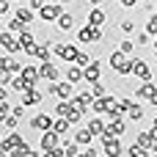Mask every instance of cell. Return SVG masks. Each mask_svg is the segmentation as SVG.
<instances>
[{
  "mask_svg": "<svg viewBox=\"0 0 157 157\" xmlns=\"http://www.w3.org/2000/svg\"><path fill=\"white\" fill-rule=\"evenodd\" d=\"M41 155H52L55 149H58V132L55 130H47L44 135H41Z\"/></svg>",
  "mask_w": 157,
  "mask_h": 157,
  "instance_id": "1",
  "label": "cell"
},
{
  "mask_svg": "<svg viewBox=\"0 0 157 157\" xmlns=\"http://www.w3.org/2000/svg\"><path fill=\"white\" fill-rule=\"evenodd\" d=\"M0 44H3V50H6V52H11V55L22 50V44H19V36H14L11 30H3V39H0Z\"/></svg>",
  "mask_w": 157,
  "mask_h": 157,
  "instance_id": "2",
  "label": "cell"
},
{
  "mask_svg": "<svg viewBox=\"0 0 157 157\" xmlns=\"http://www.w3.org/2000/svg\"><path fill=\"white\" fill-rule=\"evenodd\" d=\"M61 6H63V3H50V6L44 3V8H41V19H44V22H55V19L63 14Z\"/></svg>",
  "mask_w": 157,
  "mask_h": 157,
  "instance_id": "3",
  "label": "cell"
},
{
  "mask_svg": "<svg viewBox=\"0 0 157 157\" xmlns=\"http://www.w3.org/2000/svg\"><path fill=\"white\" fill-rule=\"evenodd\" d=\"M55 55H58V58H63V61H75V58H77V47L58 41V44H55Z\"/></svg>",
  "mask_w": 157,
  "mask_h": 157,
  "instance_id": "4",
  "label": "cell"
},
{
  "mask_svg": "<svg viewBox=\"0 0 157 157\" xmlns=\"http://www.w3.org/2000/svg\"><path fill=\"white\" fill-rule=\"evenodd\" d=\"M52 116H47V113H39V116H33L30 119V130H52Z\"/></svg>",
  "mask_w": 157,
  "mask_h": 157,
  "instance_id": "5",
  "label": "cell"
},
{
  "mask_svg": "<svg viewBox=\"0 0 157 157\" xmlns=\"http://www.w3.org/2000/svg\"><path fill=\"white\" fill-rule=\"evenodd\" d=\"M39 75H41L44 80H50V83H55L61 72H58V66H52L50 61H41V66H39Z\"/></svg>",
  "mask_w": 157,
  "mask_h": 157,
  "instance_id": "6",
  "label": "cell"
},
{
  "mask_svg": "<svg viewBox=\"0 0 157 157\" xmlns=\"http://www.w3.org/2000/svg\"><path fill=\"white\" fill-rule=\"evenodd\" d=\"M83 77H86L88 83H97V80L102 77V72H99V63H97V61H91L88 66H83Z\"/></svg>",
  "mask_w": 157,
  "mask_h": 157,
  "instance_id": "7",
  "label": "cell"
},
{
  "mask_svg": "<svg viewBox=\"0 0 157 157\" xmlns=\"http://www.w3.org/2000/svg\"><path fill=\"white\" fill-rule=\"evenodd\" d=\"M132 75L141 77V80H152V69H149L144 61H138V58H135V63H132Z\"/></svg>",
  "mask_w": 157,
  "mask_h": 157,
  "instance_id": "8",
  "label": "cell"
},
{
  "mask_svg": "<svg viewBox=\"0 0 157 157\" xmlns=\"http://www.w3.org/2000/svg\"><path fill=\"white\" fill-rule=\"evenodd\" d=\"M41 102V91H36V86L33 88H28V91H22V105L28 108V105H39Z\"/></svg>",
  "mask_w": 157,
  "mask_h": 157,
  "instance_id": "9",
  "label": "cell"
},
{
  "mask_svg": "<svg viewBox=\"0 0 157 157\" xmlns=\"http://www.w3.org/2000/svg\"><path fill=\"white\" fill-rule=\"evenodd\" d=\"M105 19H108V17H105V11H102V8H91V11H88V25L102 28V25H105Z\"/></svg>",
  "mask_w": 157,
  "mask_h": 157,
  "instance_id": "10",
  "label": "cell"
},
{
  "mask_svg": "<svg viewBox=\"0 0 157 157\" xmlns=\"http://www.w3.org/2000/svg\"><path fill=\"white\" fill-rule=\"evenodd\" d=\"M3 69L11 72V75H19V72H22V63H19L14 55H8V58H3Z\"/></svg>",
  "mask_w": 157,
  "mask_h": 157,
  "instance_id": "11",
  "label": "cell"
},
{
  "mask_svg": "<svg viewBox=\"0 0 157 157\" xmlns=\"http://www.w3.org/2000/svg\"><path fill=\"white\" fill-rule=\"evenodd\" d=\"M19 75H22L25 80H30V83H39V77H41V75H39V69H36V66H30V63H25Z\"/></svg>",
  "mask_w": 157,
  "mask_h": 157,
  "instance_id": "12",
  "label": "cell"
},
{
  "mask_svg": "<svg viewBox=\"0 0 157 157\" xmlns=\"http://www.w3.org/2000/svg\"><path fill=\"white\" fill-rule=\"evenodd\" d=\"M66 80H69V83H80V80H83V66H77V63L72 66V63H69V69H66Z\"/></svg>",
  "mask_w": 157,
  "mask_h": 157,
  "instance_id": "13",
  "label": "cell"
},
{
  "mask_svg": "<svg viewBox=\"0 0 157 157\" xmlns=\"http://www.w3.org/2000/svg\"><path fill=\"white\" fill-rule=\"evenodd\" d=\"M55 22H58V30H72L75 28V17L72 14H61Z\"/></svg>",
  "mask_w": 157,
  "mask_h": 157,
  "instance_id": "14",
  "label": "cell"
},
{
  "mask_svg": "<svg viewBox=\"0 0 157 157\" xmlns=\"http://www.w3.org/2000/svg\"><path fill=\"white\" fill-rule=\"evenodd\" d=\"M55 97L69 99V97H72V83H69V80H66V83H55Z\"/></svg>",
  "mask_w": 157,
  "mask_h": 157,
  "instance_id": "15",
  "label": "cell"
},
{
  "mask_svg": "<svg viewBox=\"0 0 157 157\" xmlns=\"http://www.w3.org/2000/svg\"><path fill=\"white\" fill-rule=\"evenodd\" d=\"M22 25H30L33 22V8H17V14H14Z\"/></svg>",
  "mask_w": 157,
  "mask_h": 157,
  "instance_id": "16",
  "label": "cell"
},
{
  "mask_svg": "<svg viewBox=\"0 0 157 157\" xmlns=\"http://www.w3.org/2000/svg\"><path fill=\"white\" fill-rule=\"evenodd\" d=\"M91 138H94V132L86 127V130H77V135H75V141L80 144V146H86V144H91Z\"/></svg>",
  "mask_w": 157,
  "mask_h": 157,
  "instance_id": "17",
  "label": "cell"
},
{
  "mask_svg": "<svg viewBox=\"0 0 157 157\" xmlns=\"http://www.w3.org/2000/svg\"><path fill=\"white\" fill-rule=\"evenodd\" d=\"M3 144H6V146H8V155H11V152H14V149H17V146H22V144H25V141H22V138H19V135H17V132H11V135H8V138H6V141H3Z\"/></svg>",
  "mask_w": 157,
  "mask_h": 157,
  "instance_id": "18",
  "label": "cell"
},
{
  "mask_svg": "<svg viewBox=\"0 0 157 157\" xmlns=\"http://www.w3.org/2000/svg\"><path fill=\"white\" fill-rule=\"evenodd\" d=\"M88 130H91L94 135H102V132H105L108 127L102 124V119H91V121H88Z\"/></svg>",
  "mask_w": 157,
  "mask_h": 157,
  "instance_id": "19",
  "label": "cell"
},
{
  "mask_svg": "<svg viewBox=\"0 0 157 157\" xmlns=\"http://www.w3.org/2000/svg\"><path fill=\"white\" fill-rule=\"evenodd\" d=\"M69 124H72V121H69V119H66V116H61V119H58V121H55V124H52V130H55V132H58V135H63V132H66V130H69Z\"/></svg>",
  "mask_w": 157,
  "mask_h": 157,
  "instance_id": "20",
  "label": "cell"
},
{
  "mask_svg": "<svg viewBox=\"0 0 157 157\" xmlns=\"http://www.w3.org/2000/svg\"><path fill=\"white\" fill-rule=\"evenodd\" d=\"M50 55H52V52H50V41L41 44V47H36V58H39V61H50Z\"/></svg>",
  "mask_w": 157,
  "mask_h": 157,
  "instance_id": "21",
  "label": "cell"
},
{
  "mask_svg": "<svg viewBox=\"0 0 157 157\" xmlns=\"http://www.w3.org/2000/svg\"><path fill=\"white\" fill-rule=\"evenodd\" d=\"M127 116H130V119H135V121H138V119H144V108H141V105H135V102H132V105H130V108H127Z\"/></svg>",
  "mask_w": 157,
  "mask_h": 157,
  "instance_id": "22",
  "label": "cell"
},
{
  "mask_svg": "<svg viewBox=\"0 0 157 157\" xmlns=\"http://www.w3.org/2000/svg\"><path fill=\"white\" fill-rule=\"evenodd\" d=\"M108 132L110 135H124V121L121 119H113V124L108 127Z\"/></svg>",
  "mask_w": 157,
  "mask_h": 157,
  "instance_id": "23",
  "label": "cell"
},
{
  "mask_svg": "<svg viewBox=\"0 0 157 157\" xmlns=\"http://www.w3.org/2000/svg\"><path fill=\"white\" fill-rule=\"evenodd\" d=\"M91 94H94V99H99V97H105V86L97 80V83H91Z\"/></svg>",
  "mask_w": 157,
  "mask_h": 157,
  "instance_id": "24",
  "label": "cell"
},
{
  "mask_svg": "<svg viewBox=\"0 0 157 157\" xmlns=\"http://www.w3.org/2000/svg\"><path fill=\"white\" fill-rule=\"evenodd\" d=\"M8 116H11V105H8L6 99H0V121H6Z\"/></svg>",
  "mask_w": 157,
  "mask_h": 157,
  "instance_id": "25",
  "label": "cell"
},
{
  "mask_svg": "<svg viewBox=\"0 0 157 157\" xmlns=\"http://www.w3.org/2000/svg\"><path fill=\"white\" fill-rule=\"evenodd\" d=\"M11 155H17V157H28V155H33V152H30V146H28V144H22V146H17Z\"/></svg>",
  "mask_w": 157,
  "mask_h": 157,
  "instance_id": "26",
  "label": "cell"
},
{
  "mask_svg": "<svg viewBox=\"0 0 157 157\" xmlns=\"http://www.w3.org/2000/svg\"><path fill=\"white\" fill-rule=\"evenodd\" d=\"M77 39H80V41H86V44H91V25H88V28H83V30L77 33Z\"/></svg>",
  "mask_w": 157,
  "mask_h": 157,
  "instance_id": "27",
  "label": "cell"
},
{
  "mask_svg": "<svg viewBox=\"0 0 157 157\" xmlns=\"http://www.w3.org/2000/svg\"><path fill=\"white\" fill-rule=\"evenodd\" d=\"M146 33H152V36L157 33V14H155V17H149V22H146Z\"/></svg>",
  "mask_w": 157,
  "mask_h": 157,
  "instance_id": "28",
  "label": "cell"
},
{
  "mask_svg": "<svg viewBox=\"0 0 157 157\" xmlns=\"http://www.w3.org/2000/svg\"><path fill=\"white\" fill-rule=\"evenodd\" d=\"M119 28H121L124 33H132V30H135V22H132V19H121V25H119Z\"/></svg>",
  "mask_w": 157,
  "mask_h": 157,
  "instance_id": "29",
  "label": "cell"
},
{
  "mask_svg": "<svg viewBox=\"0 0 157 157\" xmlns=\"http://www.w3.org/2000/svg\"><path fill=\"white\" fill-rule=\"evenodd\" d=\"M75 63H77V66H88V63H91V58H88L86 52H77V58H75Z\"/></svg>",
  "mask_w": 157,
  "mask_h": 157,
  "instance_id": "30",
  "label": "cell"
},
{
  "mask_svg": "<svg viewBox=\"0 0 157 157\" xmlns=\"http://www.w3.org/2000/svg\"><path fill=\"white\" fill-rule=\"evenodd\" d=\"M17 124H19V116H14V113H11V116L6 119V127H8V130H17Z\"/></svg>",
  "mask_w": 157,
  "mask_h": 157,
  "instance_id": "31",
  "label": "cell"
},
{
  "mask_svg": "<svg viewBox=\"0 0 157 157\" xmlns=\"http://www.w3.org/2000/svg\"><path fill=\"white\" fill-rule=\"evenodd\" d=\"M91 41H102V30L97 25H91Z\"/></svg>",
  "mask_w": 157,
  "mask_h": 157,
  "instance_id": "32",
  "label": "cell"
},
{
  "mask_svg": "<svg viewBox=\"0 0 157 157\" xmlns=\"http://www.w3.org/2000/svg\"><path fill=\"white\" fill-rule=\"evenodd\" d=\"M132 47H135V41H130V39H124V41H121V52H127V55H130V52H132Z\"/></svg>",
  "mask_w": 157,
  "mask_h": 157,
  "instance_id": "33",
  "label": "cell"
},
{
  "mask_svg": "<svg viewBox=\"0 0 157 157\" xmlns=\"http://www.w3.org/2000/svg\"><path fill=\"white\" fill-rule=\"evenodd\" d=\"M11 113H14V116H19V119H22V116H25V105H17V108H11Z\"/></svg>",
  "mask_w": 157,
  "mask_h": 157,
  "instance_id": "34",
  "label": "cell"
},
{
  "mask_svg": "<svg viewBox=\"0 0 157 157\" xmlns=\"http://www.w3.org/2000/svg\"><path fill=\"white\" fill-rule=\"evenodd\" d=\"M149 36H152V33H141V36H138V41H135V44H149Z\"/></svg>",
  "mask_w": 157,
  "mask_h": 157,
  "instance_id": "35",
  "label": "cell"
},
{
  "mask_svg": "<svg viewBox=\"0 0 157 157\" xmlns=\"http://www.w3.org/2000/svg\"><path fill=\"white\" fill-rule=\"evenodd\" d=\"M30 8H39V11H41V8H44V0H30Z\"/></svg>",
  "mask_w": 157,
  "mask_h": 157,
  "instance_id": "36",
  "label": "cell"
},
{
  "mask_svg": "<svg viewBox=\"0 0 157 157\" xmlns=\"http://www.w3.org/2000/svg\"><path fill=\"white\" fill-rule=\"evenodd\" d=\"M0 99H8V88H3V83H0Z\"/></svg>",
  "mask_w": 157,
  "mask_h": 157,
  "instance_id": "37",
  "label": "cell"
},
{
  "mask_svg": "<svg viewBox=\"0 0 157 157\" xmlns=\"http://www.w3.org/2000/svg\"><path fill=\"white\" fill-rule=\"evenodd\" d=\"M152 132L157 135V116H155V121H152Z\"/></svg>",
  "mask_w": 157,
  "mask_h": 157,
  "instance_id": "38",
  "label": "cell"
},
{
  "mask_svg": "<svg viewBox=\"0 0 157 157\" xmlns=\"http://www.w3.org/2000/svg\"><path fill=\"white\" fill-rule=\"evenodd\" d=\"M91 3H94V6H99V3H105V0H91Z\"/></svg>",
  "mask_w": 157,
  "mask_h": 157,
  "instance_id": "39",
  "label": "cell"
},
{
  "mask_svg": "<svg viewBox=\"0 0 157 157\" xmlns=\"http://www.w3.org/2000/svg\"><path fill=\"white\" fill-rule=\"evenodd\" d=\"M0 69H3V55H0Z\"/></svg>",
  "mask_w": 157,
  "mask_h": 157,
  "instance_id": "40",
  "label": "cell"
},
{
  "mask_svg": "<svg viewBox=\"0 0 157 157\" xmlns=\"http://www.w3.org/2000/svg\"><path fill=\"white\" fill-rule=\"evenodd\" d=\"M58 3H72V0H58Z\"/></svg>",
  "mask_w": 157,
  "mask_h": 157,
  "instance_id": "41",
  "label": "cell"
},
{
  "mask_svg": "<svg viewBox=\"0 0 157 157\" xmlns=\"http://www.w3.org/2000/svg\"><path fill=\"white\" fill-rule=\"evenodd\" d=\"M155 55H157V44H155Z\"/></svg>",
  "mask_w": 157,
  "mask_h": 157,
  "instance_id": "42",
  "label": "cell"
},
{
  "mask_svg": "<svg viewBox=\"0 0 157 157\" xmlns=\"http://www.w3.org/2000/svg\"><path fill=\"white\" fill-rule=\"evenodd\" d=\"M0 39H3V30H0Z\"/></svg>",
  "mask_w": 157,
  "mask_h": 157,
  "instance_id": "43",
  "label": "cell"
}]
</instances>
